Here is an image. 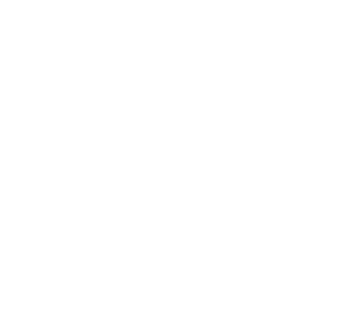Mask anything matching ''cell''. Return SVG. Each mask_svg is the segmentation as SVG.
Instances as JSON below:
<instances>
[]
</instances>
